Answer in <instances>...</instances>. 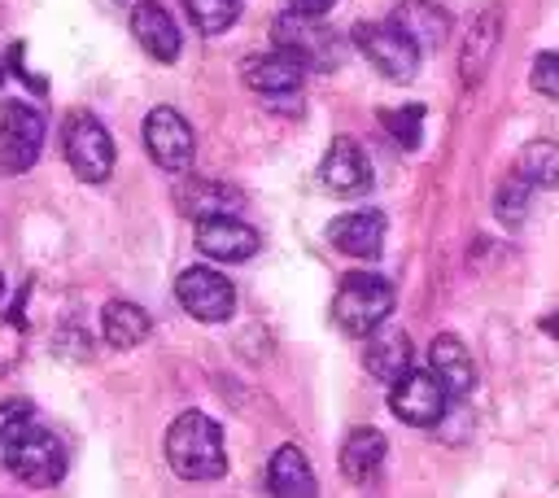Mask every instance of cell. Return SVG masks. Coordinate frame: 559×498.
<instances>
[{"instance_id":"cell-28","label":"cell","mask_w":559,"mask_h":498,"mask_svg":"<svg viewBox=\"0 0 559 498\" xmlns=\"http://www.w3.org/2000/svg\"><path fill=\"white\" fill-rule=\"evenodd\" d=\"M31 415H35V411H31V402H22V398H17V402H0V450H4L17 432L31 428Z\"/></svg>"},{"instance_id":"cell-33","label":"cell","mask_w":559,"mask_h":498,"mask_svg":"<svg viewBox=\"0 0 559 498\" xmlns=\"http://www.w3.org/2000/svg\"><path fill=\"white\" fill-rule=\"evenodd\" d=\"M0 79H4V66H0Z\"/></svg>"},{"instance_id":"cell-8","label":"cell","mask_w":559,"mask_h":498,"mask_svg":"<svg viewBox=\"0 0 559 498\" xmlns=\"http://www.w3.org/2000/svg\"><path fill=\"white\" fill-rule=\"evenodd\" d=\"M175 297H179V306H183L192 319H201V323H223V319L236 310V288L227 284V275H218V271H210V266H188V271H179Z\"/></svg>"},{"instance_id":"cell-7","label":"cell","mask_w":559,"mask_h":498,"mask_svg":"<svg viewBox=\"0 0 559 498\" xmlns=\"http://www.w3.org/2000/svg\"><path fill=\"white\" fill-rule=\"evenodd\" d=\"M144 149L162 170H188L192 153H197V135H192V127L179 109L157 105L144 118Z\"/></svg>"},{"instance_id":"cell-1","label":"cell","mask_w":559,"mask_h":498,"mask_svg":"<svg viewBox=\"0 0 559 498\" xmlns=\"http://www.w3.org/2000/svg\"><path fill=\"white\" fill-rule=\"evenodd\" d=\"M166 463L183 481H218L227 472L223 428L205 411H183L166 428Z\"/></svg>"},{"instance_id":"cell-27","label":"cell","mask_w":559,"mask_h":498,"mask_svg":"<svg viewBox=\"0 0 559 498\" xmlns=\"http://www.w3.org/2000/svg\"><path fill=\"white\" fill-rule=\"evenodd\" d=\"M528 197H533V188L515 175V179H507L502 188H498V197H493V210H498V218L502 223H520L524 218V210H528Z\"/></svg>"},{"instance_id":"cell-22","label":"cell","mask_w":559,"mask_h":498,"mask_svg":"<svg viewBox=\"0 0 559 498\" xmlns=\"http://www.w3.org/2000/svg\"><path fill=\"white\" fill-rule=\"evenodd\" d=\"M393 26H402L415 48H437L450 35V17L432 0H402V9L393 13Z\"/></svg>"},{"instance_id":"cell-29","label":"cell","mask_w":559,"mask_h":498,"mask_svg":"<svg viewBox=\"0 0 559 498\" xmlns=\"http://www.w3.org/2000/svg\"><path fill=\"white\" fill-rule=\"evenodd\" d=\"M528 83H533L542 96L559 100V52H542V57L533 61V70H528Z\"/></svg>"},{"instance_id":"cell-15","label":"cell","mask_w":559,"mask_h":498,"mask_svg":"<svg viewBox=\"0 0 559 498\" xmlns=\"http://www.w3.org/2000/svg\"><path fill=\"white\" fill-rule=\"evenodd\" d=\"M428 371L441 380V389L450 398H463V393L476 389V363H472L467 345L459 336H450V332L445 336H432V345H428Z\"/></svg>"},{"instance_id":"cell-17","label":"cell","mask_w":559,"mask_h":498,"mask_svg":"<svg viewBox=\"0 0 559 498\" xmlns=\"http://www.w3.org/2000/svg\"><path fill=\"white\" fill-rule=\"evenodd\" d=\"M266 489H271V498H314L319 481H314L310 459L297 446H280L266 463Z\"/></svg>"},{"instance_id":"cell-31","label":"cell","mask_w":559,"mask_h":498,"mask_svg":"<svg viewBox=\"0 0 559 498\" xmlns=\"http://www.w3.org/2000/svg\"><path fill=\"white\" fill-rule=\"evenodd\" d=\"M293 13H306V17H323L332 9V0H288Z\"/></svg>"},{"instance_id":"cell-18","label":"cell","mask_w":559,"mask_h":498,"mask_svg":"<svg viewBox=\"0 0 559 498\" xmlns=\"http://www.w3.org/2000/svg\"><path fill=\"white\" fill-rule=\"evenodd\" d=\"M175 205H179L188 218L205 223V218L236 214V210L245 205V197H240L236 188H227V183H214V179H188V183L175 188Z\"/></svg>"},{"instance_id":"cell-25","label":"cell","mask_w":559,"mask_h":498,"mask_svg":"<svg viewBox=\"0 0 559 498\" xmlns=\"http://www.w3.org/2000/svg\"><path fill=\"white\" fill-rule=\"evenodd\" d=\"M183 4L192 13L197 31H205V35H218L240 17V0H183Z\"/></svg>"},{"instance_id":"cell-34","label":"cell","mask_w":559,"mask_h":498,"mask_svg":"<svg viewBox=\"0 0 559 498\" xmlns=\"http://www.w3.org/2000/svg\"><path fill=\"white\" fill-rule=\"evenodd\" d=\"M0 293H4V280H0Z\"/></svg>"},{"instance_id":"cell-19","label":"cell","mask_w":559,"mask_h":498,"mask_svg":"<svg viewBox=\"0 0 559 498\" xmlns=\"http://www.w3.org/2000/svg\"><path fill=\"white\" fill-rule=\"evenodd\" d=\"M245 83L258 92V96H275V92H297L301 87V66L284 52H253L245 66H240Z\"/></svg>"},{"instance_id":"cell-2","label":"cell","mask_w":559,"mask_h":498,"mask_svg":"<svg viewBox=\"0 0 559 498\" xmlns=\"http://www.w3.org/2000/svg\"><path fill=\"white\" fill-rule=\"evenodd\" d=\"M393 315V284L371 271H349L332 297V319L345 336H371Z\"/></svg>"},{"instance_id":"cell-23","label":"cell","mask_w":559,"mask_h":498,"mask_svg":"<svg viewBox=\"0 0 559 498\" xmlns=\"http://www.w3.org/2000/svg\"><path fill=\"white\" fill-rule=\"evenodd\" d=\"M493 44H498V13L485 9V13L472 22V35H467V44H463V61H459L463 83H476V79L485 74V66H489V57H493Z\"/></svg>"},{"instance_id":"cell-24","label":"cell","mask_w":559,"mask_h":498,"mask_svg":"<svg viewBox=\"0 0 559 498\" xmlns=\"http://www.w3.org/2000/svg\"><path fill=\"white\" fill-rule=\"evenodd\" d=\"M515 175H520L528 188H559V144H555V140H533V144H524Z\"/></svg>"},{"instance_id":"cell-20","label":"cell","mask_w":559,"mask_h":498,"mask_svg":"<svg viewBox=\"0 0 559 498\" xmlns=\"http://www.w3.org/2000/svg\"><path fill=\"white\" fill-rule=\"evenodd\" d=\"M384 432H376V428H354L349 437H345V446H341V472H345V481H354V485H367V481H376V472L384 467Z\"/></svg>"},{"instance_id":"cell-30","label":"cell","mask_w":559,"mask_h":498,"mask_svg":"<svg viewBox=\"0 0 559 498\" xmlns=\"http://www.w3.org/2000/svg\"><path fill=\"white\" fill-rule=\"evenodd\" d=\"M9 70H13V74H22V79H26V87H31L35 96H44V92H48V83H44L39 74H31V70H26V48H22V44H13V48H9Z\"/></svg>"},{"instance_id":"cell-6","label":"cell","mask_w":559,"mask_h":498,"mask_svg":"<svg viewBox=\"0 0 559 498\" xmlns=\"http://www.w3.org/2000/svg\"><path fill=\"white\" fill-rule=\"evenodd\" d=\"M349 39H354V48L384 74V79H411L415 70H419V48L411 44V35L402 31V26H393V22H358L354 31H349Z\"/></svg>"},{"instance_id":"cell-26","label":"cell","mask_w":559,"mask_h":498,"mask_svg":"<svg viewBox=\"0 0 559 498\" xmlns=\"http://www.w3.org/2000/svg\"><path fill=\"white\" fill-rule=\"evenodd\" d=\"M380 122L384 131L402 144V149H415L419 144V122H424V105H402V109H380Z\"/></svg>"},{"instance_id":"cell-4","label":"cell","mask_w":559,"mask_h":498,"mask_svg":"<svg viewBox=\"0 0 559 498\" xmlns=\"http://www.w3.org/2000/svg\"><path fill=\"white\" fill-rule=\"evenodd\" d=\"M4 467H9V476H17L22 485H35V489H48V485H57L61 476H66V446L48 432V428H26V432H17L4 450Z\"/></svg>"},{"instance_id":"cell-5","label":"cell","mask_w":559,"mask_h":498,"mask_svg":"<svg viewBox=\"0 0 559 498\" xmlns=\"http://www.w3.org/2000/svg\"><path fill=\"white\" fill-rule=\"evenodd\" d=\"M61 149H66L70 170H74L83 183H105V179L114 175V140H109V131L100 127V118L74 109V114L66 118Z\"/></svg>"},{"instance_id":"cell-32","label":"cell","mask_w":559,"mask_h":498,"mask_svg":"<svg viewBox=\"0 0 559 498\" xmlns=\"http://www.w3.org/2000/svg\"><path fill=\"white\" fill-rule=\"evenodd\" d=\"M542 332H550V336H555V341H559V310H555V315H546V319H542Z\"/></svg>"},{"instance_id":"cell-10","label":"cell","mask_w":559,"mask_h":498,"mask_svg":"<svg viewBox=\"0 0 559 498\" xmlns=\"http://www.w3.org/2000/svg\"><path fill=\"white\" fill-rule=\"evenodd\" d=\"M445 402H450V393L441 389V380L432 371H415V367L389 389V411L402 424H415V428L437 424L445 415Z\"/></svg>"},{"instance_id":"cell-11","label":"cell","mask_w":559,"mask_h":498,"mask_svg":"<svg viewBox=\"0 0 559 498\" xmlns=\"http://www.w3.org/2000/svg\"><path fill=\"white\" fill-rule=\"evenodd\" d=\"M319 179H323V188H328L332 197H358V192H367V188H371V162L362 157L358 140L336 135V140L328 144L323 162H319Z\"/></svg>"},{"instance_id":"cell-12","label":"cell","mask_w":559,"mask_h":498,"mask_svg":"<svg viewBox=\"0 0 559 498\" xmlns=\"http://www.w3.org/2000/svg\"><path fill=\"white\" fill-rule=\"evenodd\" d=\"M258 245H262V236L245 218H236V214L197 223V249L205 258H214V262H245V258L258 253Z\"/></svg>"},{"instance_id":"cell-3","label":"cell","mask_w":559,"mask_h":498,"mask_svg":"<svg viewBox=\"0 0 559 498\" xmlns=\"http://www.w3.org/2000/svg\"><path fill=\"white\" fill-rule=\"evenodd\" d=\"M271 39H275V52H284L301 70H319V74L336 70L345 57L341 35L323 17H306V13H280L271 26Z\"/></svg>"},{"instance_id":"cell-9","label":"cell","mask_w":559,"mask_h":498,"mask_svg":"<svg viewBox=\"0 0 559 498\" xmlns=\"http://www.w3.org/2000/svg\"><path fill=\"white\" fill-rule=\"evenodd\" d=\"M44 114L26 100H9L0 109V157L9 170H31L44 149Z\"/></svg>"},{"instance_id":"cell-21","label":"cell","mask_w":559,"mask_h":498,"mask_svg":"<svg viewBox=\"0 0 559 498\" xmlns=\"http://www.w3.org/2000/svg\"><path fill=\"white\" fill-rule=\"evenodd\" d=\"M100 332H105V341H109L114 349H131V345H140V341L153 332V319H148L144 306L114 297V301H105V310H100Z\"/></svg>"},{"instance_id":"cell-14","label":"cell","mask_w":559,"mask_h":498,"mask_svg":"<svg viewBox=\"0 0 559 498\" xmlns=\"http://www.w3.org/2000/svg\"><path fill=\"white\" fill-rule=\"evenodd\" d=\"M328 240H332V249L371 262V258H380V249H384V214H380V210L341 214V218L328 223Z\"/></svg>"},{"instance_id":"cell-13","label":"cell","mask_w":559,"mask_h":498,"mask_svg":"<svg viewBox=\"0 0 559 498\" xmlns=\"http://www.w3.org/2000/svg\"><path fill=\"white\" fill-rule=\"evenodd\" d=\"M131 35H135L140 48H144L153 61H162V66H170V61L179 57V26H175V17L162 9V0H135V4H131Z\"/></svg>"},{"instance_id":"cell-16","label":"cell","mask_w":559,"mask_h":498,"mask_svg":"<svg viewBox=\"0 0 559 498\" xmlns=\"http://www.w3.org/2000/svg\"><path fill=\"white\" fill-rule=\"evenodd\" d=\"M362 363H367V371H371L376 380L397 384V380L411 371V336H406L402 328H393V323H380V328L367 336Z\"/></svg>"}]
</instances>
